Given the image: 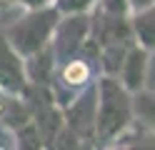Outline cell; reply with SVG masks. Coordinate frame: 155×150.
<instances>
[{
  "label": "cell",
  "mask_w": 155,
  "mask_h": 150,
  "mask_svg": "<svg viewBox=\"0 0 155 150\" xmlns=\"http://www.w3.org/2000/svg\"><path fill=\"white\" fill-rule=\"evenodd\" d=\"M120 73H123V85L130 93L140 90L145 85V78H148V50L143 45H130L123 58Z\"/></svg>",
  "instance_id": "277c9868"
},
{
  "label": "cell",
  "mask_w": 155,
  "mask_h": 150,
  "mask_svg": "<svg viewBox=\"0 0 155 150\" xmlns=\"http://www.w3.org/2000/svg\"><path fill=\"white\" fill-rule=\"evenodd\" d=\"M133 113L140 118L145 128L155 130V90H135Z\"/></svg>",
  "instance_id": "8992f818"
},
{
  "label": "cell",
  "mask_w": 155,
  "mask_h": 150,
  "mask_svg": "<svg viewBox=\"0 0 155 150\" xmlns=\"http://www.w3.org/2000/svg\"><path fill=\"white\" fill-rule=\"evenodd\" d=\"M58 18H60L58 5L55 8H45V5L33 8L23 20H18L13 28L5 30V38L20 53V58H28L50 43V35L58 25Z\"/></svg>",
  "instance_id": "7a4b0ae2"
},
{
  "label": "cell",
  "mask_w": 155,
  "mask_h": 150,
  "mask_svg": "<svg viewBox=\"0 0 155 150\" xmlns=\"http://www.w3.org/2000/svg\"><path fill=\"white\" fill-rule=\"evenodd\" d=\"M3 5H5V0H0V8H3Z\"/></svg>",
  "instance_id": "30bf717a"
},
{
  "label": "cell",
  "mask_w": 155,
  "mask_h": 150,
  "mask_svg": "<svg viewBox=\"0 0 155 150\" xmlns=\"http://www.w3.org/2000/svg\"><path fill=\"white\" fill-rule=\"evenodd\" d=\"M155 0H128V5H130V10H143V8H148V5H153Z\"/></svg>",
  "instance_id": "9c48e42d"
},
{
  "label": "cell",
  "mask_w": 155,
  "mask_h": 150,
  "mask_svg": "<svg viewBox=\"0 0 155 150\" xmlns=\"http://www.w3.org/2000/svg\"><path fill=\"white\" fill-rule=\"evenodd\" d=\"M130 25H133V33L138 35L140 45L145 50H155V3L138 10Z\"/></svg>",
  "instance_id": "5b68a950"
},
{
  "label": "cell",
  "mask_w": 155,
  "mask_h": 150,
  "mask_svg": "<svg viewBox=\"0 0 155 150\" xmlns=\"http://www.w3.org/2000/svg\"><path fill=\"white\" fill-rule=\"evenodd\" d=\"M28 88V75H25V63L20 60V53L10 45L5 33H0V90L10 95L25 93Z\"/></svg>",
  "instance_id": "3957f363"
},
{
  "label": "cell",
  "mask_w": 155,
  "mask_h": 150,
  "mask_svg": "<svg viewBox=\"0 0 155 150\" xmlns=\"http://www.w3.org/2000/svg\"><path fill=\"white\" fill-rule=\"evenodd\" d=\"M60 80L68 88H83L90 80V65L85 60H68L60 70Z\"/></svg>",
  "instance_id": "52a82bcc"
},
{
  "label": "cell",
  "mask_w": 155,
  "mask_h": 150,
  "mask_svg": "<svg viewBox=\"0 0 155 150\" xmlns=\"http://www.w3.org/2000/svg\"><path fill=\"white\" fill-rule=\"evenodd\" d=\"M98 105H95V138L108 143L115 140L133 123V98L130 90L113 75L98 80Z\"/></svg>",
  "instance_id": "6da1fadb"
},
{
  "label": "cell",
  "mask_w": 155,
  "mask_h": 150,
  "mask_svg": "<svg viewBox=\"0 0 155 150\" xmlns=\"http://www.w3.org/2000/svg\"><path fill=\"white\" fill-rule=\"evenodd\" d=\"M95 0H58V10L60 13H85Z\"/></svg>",
  "instance_id": "ba28073f"
}]
</instances>
